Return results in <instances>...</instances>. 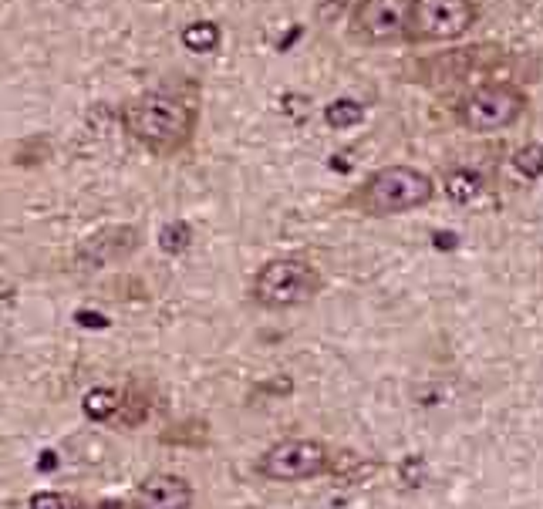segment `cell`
I'll use <instances>...</instances> for the list:
<instances>
[{
	"mask_svg": "<svg viewBox=\"0 0 543 509\" xmlns=\"http://www.w3.org/2000/svg\"><path fill=\"white\" fill-rule=\"evenodd\" d=\"M513 169H517V176L537 183V179L543 176V145L540 142L520 145V149L513 152Z\"/></svg>",
	"mask_w": 543,
	"mask_h": 509,
	"instance_id": "obj_14",
	"label": "cell"
},
{
	"mask_svg": "<svg viewBox=\"0 0 543 509\" xmlns=\"http://www.w3.org/2000/svg\"><path fill=\"white\" fill-rule=\"evenodd\" d=\"M324 277L311 260L304 257H274L253 274L250 301L264 311H287L301 307L321 294Z\"/></svg>",
	"mask_w": 543,
	"mask_h": 509,
	"instance_id": "obj_3",
	"label": "cell"
},
{
	"mask_svg": "<svg viewBox=\"0 0 543 509\" xmlns=\"http://www.w3.org/2000/svg\"><path fill=\"white\" fill-rule=\"evenodd\" d=\"M81 412L92 418V422H115L119 412H122V392L98 385V388H92V392L85 395V402H81Z\"/></svg>",
	"mask_w": 543,
	"mask_h": 509,
	"instance_id": "obj_11",
	"label": "cell"
},
{
	"mask_svg": "<svg viewBox=\"0 0 543 509\" xmlns=\"http://www.w3.org/2000/svg\"><path fill=\"white\" fill-rule=\"evenodd\" d=\"M196 489L179 472H149L139 479L129 496V509H189Z\"/></svg>",
	"mask_w": 543,
	"mask_h": 509,
	"instance_id": "obj_9",
	"label": "cell"
},
{
	"mask_svg": "<svg viewBox=\"0 0 543 509\" xmlns=\"http://www.w3.org/2000/svg\"><path fill=\"white\" fill-rule=\"evenodd\" d=\"M27 509H95V506L71 493H51L48 489V493H34L27 499Z\"/></svg>",
	"mask_w": 543,
	"mask_h": 509,
	"instance_id": "obj_16",
	"label": "cell"
},
{
	"mask_svg": "<svg viewBox=\"0 0 543 509\" xmlns=\"http://www.w3.org/2000/svg\"><path fill=\"white\" fill-rule=\"evenodd\" d=\"M324 122H328L334 132L355 129V125L365 122V105L355 102V98H334V102L324 108Z\"/></svg>",
	"mask_w": 543,
	"mask_h": 509,
	"instance_id": "obj_13",
	"label": "cell"
},
{
	"mask_svg": "<svg viewBox=\"0 0 543 509\" xmlns=\"http://www.w3.org/2000/svg\"><path fill=\"white\" fill-rule=\"evenodd\" d=\"M527 112V92L513 81H483L456 105V122L473 135H493L520 122Z\"/></svg>",
	"mask_w": 543,
	"mask_h": 509,
	"instance_id": "obj_4",
	"label": "cell"
},
{
	"mask_svg": "<svg viewBox=\"0 0 543 509\" xmlns=\"http://www.w3.org/2000/svg\"><path fill=\"white\" fill-rule=\"evenodd\" d=\"M412 7L415 0H355L351 4V38L371 48L405 44L412 34Z\"/></svg>",
	"mask_w": 543,
	"mask_h": 509,
	"instance_id": "obj_6",
	"label": "cell"
},
{
	"mask_svg": "<svg viewBox=\"0 0 543 509\" xmlns=\"http://www.w3.org/2000/svg\"><path fill=\"white\" fill-rule=\"evenodd\" d=\"M257 476L267 483H304L334 469L331 449L318 439H280L257 456Z\"/></svg>",
	"mask_w": 543,
	"mask_h": 509,
	"instance_id": "obj_5",
	"label": "cell"
},
{
	"mask_svg": "<svg viewBox=\"0 0 543 509\" xmlns=\"http://www.w3.org/2000/svg\"><path fill=\"white\" fill-rule=\"evenodd\" d=\"M479 7L473 0H415L412 7V44H446L473 31Z\"/></svg>",
	"mask_w": 543,
	"mask_h": 509,
	"instance_id": "obj_7",
	"label": "cell"
},
{
	"mask_svg": "<svg viewBox=\"0 0 543 509\" xmlns=\"http://www.w3.org/2000/svg\"><path fill=\"white\" fill-rule=\"evenodd\" d=\"M142 247V230L132 223L102 226L92 236L78 243L75 250V270L78 274H98V270L112 267V263L129 260L135 250Z\"/></svg>",
	"mask_w": 543,
	"mask_h": 509,
	"instance_id": "obj_8",
	"label": "cell"
},
{
	"mask_svg": "<svg viewBox=\"0 0 543 509\" xmlns=\"http://www.w3.org/2000/svg\"><path fill=\"white\" fill-rule=\"evenodd\" d=\"M483 189H486V183L466 166H456V169H449L446 176H442V193H446L456 206L476 203V199L483 196Z\"/></svg>",
	"mask_w": 543,
	"mask_h": 509,
	"instance_id": "obj_10",
	"label": "cell"
},
{
	"mask_svg": "<svg viewBox=\"0 0 543 509\" xmlns=\"http://www.w3.org/2000/svg\"><path fill=\"white\" fill-rule=\"evenodd\" d=\"M146 415H149L146 395H139V392H122V412H119V418H115V422L125 425V429H135V425H139Z\"/></svg>",
	"mask_w": 543,
	"mask_h": 509,
	"instance_id": "obj_17",
	"label": "cell"
},
{
	"mask_svg": "<svg viewBox=\"0 0 543 509\" xmlns=\"http://www.w3.org/2000/svg\"><path fill=\"white\" fill-rule=\"evenodd\" d=\"M125 135L152 156H176L196 135V108L166 92H142L122 105Z\"/></svg>",
	"mask_w": 543,
	"mask_h": 509,
	"instance_id": "obj_1",
	"label": "cell"
},
{
	"mask_svg": "<svg viewBox=\"0 0 543 509\" xmlns=\"http://www.w3.org/2000/svg\"><path fill=\"white\" fill-rule=\"evenodd\" d=\"M436 199V179L419 166H385L355 189L351 206L365 216H402Z\"/></svg>",
	"mask_w": 543,
	"mask_h": 509,
	"instance_id": "obj_2",
	"label": "cell"
},
{
	"mask_svg": "<svg viewBox=\"0 0 543 509\" xmlns=\"http://www.w3.org/2000/svg\"><path fill=\"white\" fill-rule=\"evenodd\" d=\"M189 243H193V230H189V223L173 220V223L162 226V233H159L162 253H186Z\"/></svg>",
	"mask_w": 543,
	"mask_h": 509,
	"instance_id": "obj_15",
	"label": "cell"
},
{
	"mask_svg": "<svg viewBox=\"0 0 543 509\" xmlns=\"http://www.w3.org/2000/svg\"><path fill=\"white\" fill-rule=\"evenodd\" d=\"M179 41H183V48L193 51V54H213L216 48H220L223 31H220V24H216V21H193V24L183 27Z\"/></svg>",
	"mask_w": 543,
	"mask_h": 509,
	"instance_id": "obj_12",
	"label": "cell"
}]
</instances>
